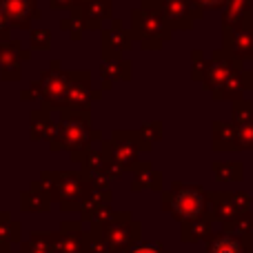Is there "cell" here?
Segmentation results:
<instances>
[{
    "mask_svg": "<svg viewBox=\"0 0 253 253\" xmlns=\"http://www.w3.org/2000/svg\"><path fill=\"white\" fill-rule=\"evenodd\" d=\"M102 142V133L93 129L91 114L74 109H60V120L56 123V133L49 147L53 151H69L71 160L78 162L91 149L93 142Z\"/></svg>",
    "mask_w": 253,
    "mask_h": 253,
    "instance_id": "cell-1",
    "label": "cell"
},
{
    "mask_svg": "<svg viewBox=\"0 0 253 253\" xmlns=\"http://www.w3.org/2000/svg\"><path fill=\"white\" fill-rule=\"evenodd\" d=\"M129 31L133 36V42L149 51L160 49V44L173 36V29L162 13L160 0H142V4L131 11Z\"/></svg>",
    "mask_w": 253,
    "mask_h": 253,
    "instance_id": "cell-2",
    "label": "cell"
},
{
    "mask_svg": "<svg viewBox=\"0 0 253 253\" xmlns=\"http://www.w3.org/2000/svg\"><path fill=\"white\" fill-rule=\"evenodd\" d=\"M102 151L111 162L123 169H133L142 153L151 151L153 144L140 133V129H114L111 138H102Z\"/></svg>",
    "mask_w": 253,
    "mask_h": 253,
    "instance_id": "cell-3",
    "label": "cell"
},
{
    "mask_svg": "<svg viewBox=\"0 0 253 253\" xmlns=\"http://www.w3.org/2000/svg\"><path fill=\"white\" fill-rule=\"evenodd\" d=\"M207 193L200 184H187V182H173L171 191L162 196V207L175 215L178 220H196L207 213Z\"/></svg>",
    "mask_w": 253,
    "mask_h": 253,
    "instance_id": "cell-4",
    "label": "cell"
},
{
    "mask_svg": "<svg viewBox=\"0 0 253 253\" xmlns=\"http://www.w3.org/2000/svg\"><path fill=\"white\" fill-rule=\"evenodd\" d=\"M40 83V109L44 111H53V109H65L67 102V89H69V71L62 69L60 60H51L49 69H44L38 78Z\"/></svg>",
    "mask_w": 253,
    "mask_h": 253,
    "instance_id": "cell-5",
    "label": "cell"
},
{
    "mask_svg": "<svg viewBox=\"0 0 253 253\" xmlns=\"http://www.w3.org/2000/svg\"><path fill=\"white\" fill-rule=\"evenodd\" d=\"M78 165H80V175L84 178V182L93 184V187H107L111 180L120 178V173L125 171L123 167L111 162L102 149H93V147L80 158Z\"/></svg>",
    "mask_w": 253,
    "mask_h": 253,
    "instance_id": "cell-6",
    "label": "cell"
},
{
    "mask_svg": "<svg viewBox=\"0 0 253 253\" xmlns=\"http://www.w3.org/2000/svg\"><path fill=\"white\" fill-rule=\"evenodd\" d=\"M102 98V89H93L91 71L76 69L69 71V89H67L65 109L91 114V102H98Z\"/></svg>",
    "mask_w": 253,
    "mask_h": 253,
    "instance_id": "cell-7",
    "label": "cell"
},
{
    "mask_svg": "<svg viewBox=\"0 0 253 253\" xmlns=\"http://www.w3.org/2000/svg\"><path fill=\"white\" fill-rule=\"evenodd\" d=\"M222 49L242 65L253 60V16L245 18L240 25L222 27Z\"/></svg>",
    "mask_w": 253,
    "mask_h": 253,
    "instance_id": "cell-8",
    "label": "cell"
},
{
    "mask_svg": "<svg viewBox=\"0 0 253 253\" xmlns=\"http://www.w3.org/2000/svg\"><path fill=\"white\" fill-rule=\"evenodd\" d=\"M242 69V62L238 58H233L231 53H227L224 49H218L213 51V56L207 60V71H205V78H202V89L213 93L215 89L222 87V83L233 74V71Z\"/></svg>",
    "mask_w": 253,
    "mask_h": 253,
    "instance_id": "cell-9",
    "label": "cell"
},
{
    "mask_svg": "<svg viewBox=\"0 0 253 253\" xmlns=\"http://www.w3.org/2000/svg\"><path fill=\"white\" fill-rule=\"evenodd\" d=\"M89 184L84 182V178L80 173H74V171H58L56 173V191H53V198H58L65 211L78 209L83 205V198L87 193Z\"/></svg>",
    "mask_w": 253,
    "mask_h": 253,
    "instance_id": "cell-10",
    "label": "cell"
},
{
    "mask_svg": "<svg viewBox=\"0 0 253 253\" xmlns=\"http://www.w3.org/2000/svg\"><path fill=\"white\" fill-rule=\"evenodd\" d=\"M100 44H102V60H114L120 58L125 51L133 47V36L129 29H125L120 18H111L109 25L102 27Z\"/></svg>",
    "mask_w": 253,
    "mask_h": 253,
    "instance_id": "cell-11",
    "label": "cell"
},
{
    "mask_svg": "<svg viewBox=\"0 0 253 253\" xmlns=\"http://www.w3.org/2000/svg\"><path fill=\"white\" fill-rule=\"evenodd\" d=\"M31 58L29 49L22 47L18 38L0 40V78L2 80H20L22 76V62Z\"/></svg>",
    "mask_w": 253,
    "mask_h": 253,
    "instance_id": "cell-12",
    "label": "cell"
},
{
    "mask_svg": "<svg viewBox=\"0 0 253 253\" xmlns=\"http://www.w3.org/2000/svg\"><path fill=\"white\" fill-rule=\"evenodd\" d=\"M162 13H165L167 22L171 25V29H191L193 22L200 20L205 16L200 7L191 2V0H160Z\"/></svg>",
    "mask_w": 253,
    "mask_h": 253,
    "instance_id": "cell-13",
    "label": "cell"
},
{
    "mask_svg": "<svg viewBox=\"0 0 253 253\" xmlns=\"http://www.w3.org/2000/svg\"><path fill=\"white\" fill-rule=\"evenodd\" d=\"M207 200L213 205L215 215L227 222L245 218L251 205V198L247 193H215V196H207Z\"/></svg>",
    "mask_w": 253,
    "mask_h": 253,
    "instance_id": "cell-14",
    "label": "cell"
},
{
    "mask_svg": "<svg viewBox=\"0 0 253 253\" xmlns=\"http://www.w3.org/2000/svg\"><path fill=\"white\" fill-rule=\"evenodd\" d=\"M0 9L7 16L9 25L29 29L31 22L40 18V0H0Z\"/></svg>",
    "mask_w": 253,
    "mask_h": 253,
    "instance_id": "cell-15",
    "label": "cell"
},
{
    "mask_svg": "<svg viewBox=\"0 0 253 253\" xmlns=\"http://www.w3.org/2000/svg\"><path fill=\"white\" fill-rule=\"evenodd\" d=\"M131 60H125V58H114V60H102L100 62V89L102 93L109 91L114 87V83H126L131 80Z\"/></svg>",
    "mask_w": 253,
    "mask_h": 253,
    "instance_id": "cell-16",
    "label": "cell"
},
{
    "mask_svg": "<svg viewBox=\"0 0 253 253\" xmlns=\"http://www.w3.org/2000/svg\"><path fill=\"white\" fill-rule=\"evenodd\" d=\"M78 9L87 29H102V22L111 20L114 2L111 0H89V2L78 4Z\"/></svg>",
    "mask_w": 253,
    "mask_h": 253,
    "instance_id": "cell-17",
    "label": "cell"
},
{
    "mask_svg": "<svg viewBox=\"0 0 253 253\" xmlns=\"http://www.w3.org/2000/svg\"><path fill=\"white\" fill-rule=\"evenodd\" d=\"M133 180H131V189L133 191H160L162 189V173L153 169L151 160H140L138 165L133 167Z\"/></svg>",
    "mask_w": 253,
    "mask_h": 253,
    "instance_id": "cell-18",
    "label": "cell"
},
{
    "mask_svg": "<svg viewBox=\"0 0 253 253\" xmlns=\"http://www.w3.org/2000/svg\"><path fill=\"white\" fill-rule=\"evenodd\" d=\"M213 149L218 153L238 151V133L231 120H213Z\"/></svg>",
    "mask_w": 253,
    "mask_h": 253,
    "instance_id": "cell-19",
    "label": "cell"
},
{
    "mask_svg": "<svg viewBox=\"0 0 253 253\" xmlns=\"http://www.w3.org/2000/svg\"><path fill=\"white\" fill-rule=\"evenodd\" d=\"M53 133H56V120L51 118V111L34 109L29 114V135L31 140H47L51 142Z\"/></svg>",
    "mask_w": 253,
    "mask_h": 253,
    "instance_id": "cell-20",
    "label": "cell"
},
{
    "mask_svg": "<svg viewBox=\"0 0 253 253\" xmlns=\"http://www.w3.org/2000/svg\"><path fill=\"white\" fill-rule=\"evenodd\" d=\"M245 91L247 89H245V83H242V69H238V71H233V74L222 83V87L215 89L211 96H213V100L238 102V100H242Z\"/></svg>",
    "mask_w": 253,
    "mask_h": 253,
    "instance_id": "cell-21",
    "label": "cell"
},
{
    "mask_svg": "<svg viewBox=\"0 0 253 253\" xmlns=\"http://www.w3.org/2000/svg\"><path fill=\"white\" fill-rule=\"evenodd\" d=\"M253 13V0H229L222 9V27L240 25Z\"/></svg>",
    "mask_w": 253,
    "mask_h": 253,
    "instance_id": "cell-22",
    "label": "cell"
},
{
    "mask_svg": "<svg viewBox=\"0 0 253 253\" xmlns=\"http://www.w3.org/2000/svg\"><path fill=\"white\" fill-rule=\"evenodd\" d=\"M49 202H51V196H49L38 182H34L22 193V207H25L27 211H47Z\"/></svg>",
    "mask_w": 253,
    "mask_h": 253,
    "instance_id": "cell-23",
    "label": "cell"
},
{
    "mask_svg": "<svg viewBox=\"0 0 253 253\" xmlns=\"http://www.w3.org/2000/svg\"><path fill=\"white\" fill-rule=\"evenodd\" d=\"M213 173L220 182H233V180L238 182V180H242L245 165H242V160H215Z\"/></svg>",
    "mask_w": 253,
    "mask_h": 253,
    "instance_id": "cell-24",
    "label": "cell"
},
{
    "mask_svg": "<svg viewBox=\"0 0 253 253\" xmlns=\"http://www.w3.org/2000/svg\"><path fill=\"white\" fill-rule=\"evenodd\" d=\"M207 253H245V247H242V240L238 236H220L215 240H211L209 251Z\"/></svg>",
    "mask_w": 253,
    "mask_h": 253,
    "instance_id": "cell-25",
    "label": "cell"
},
{
    "mask_svg": "<svg viewBox=\"0 0 253 253\" xmlns=\"http://www.w3.org/2000/svg\"><path fill=\"white\" fill-rule=\"evenodd\" d=\"M60 27L67 31V34H69V38H74V40H80V38H83V34L87 31V27H84L83 16H80V9L78 7H74L69 11V16L62 18Z\"/></svg>",
    "mask_w": 253,
    "mask_h": 253,
    "instance_id": "cell-26",
    "label": "cell"
},
{
    "mask_svg": "<svg viewBox=\"0 0 253 253\" xmlns=\"http://www.w3.org/2000/svg\"><path fill=\"white\" fill-rule=\"evenodd\" d=\"M238 133V151H253V120L247 123H233Z\"/></svg>",
    "mask_w": 253,
    "mask_h": 253,
    "instance_id": "cell-27",
    "label": "cell"
},
{
    "mask_svg": "<svg viewBox=\"0 0 253 253\" xmlns=\"http://www.w3.org/2000/svg\"><path fill=\"white\" fill-rule=\"evenodd\" d=\"M29 44H31V49H38V51H49V49H51V31L49 29H31Z\"/></svg>",
    "mask_w": 253,
    "mask_h": 253,
    "instance_id": "cell-28",
    "label": "cell"
},
{
    "mask_svg": "<svg viewBox=\"0 0 253 253\" xmlns=\"http://www.w3.org/2000/svg\"><path fill=\"white\" fill-rule=\"evenodd\" d=\"M247 120H253V105L242 98L231 107V123H247Z\"/></svg>",
    "mask_w": 253,
    "mask_h": 253,
    "instance_id": "cell-29",
    "label": "cell"
},
{
    "mask_svg": "<svg viewBox=\"0 0 253 253\" xmlns=\"http://www.w3.org/2000/svg\"><path fill=\"white\" fill-rule=\"evenodd\" d=\"M209 231V215H200V218L196 220H189L187 227H184V238H193V236H205V233Z\"/></svg>",
    "mask_w": 253,
    "mask_h": 253,
    "instance_id": "cell-30",
    "label": "cell"
},
{
    "mask_svg": "<svg viewBox=\"0 0 253 253\" xmlns=\"http://www.w3.org/2000/svg\"><path fill=\"white\" fill-rule=\"evenodd\" d=\"M191 60H193V65H191V78L198 80V83H202V78H205V71H207V60H209V58H207L205 53L200 51V49H193Z\"/></svg>",
    "mask_w": 253,
    "mask_h": 253,
    "instance_id": "cell-31",
    "label": "cell"
},
{
    "mask_svg": "<svg viewBox=\"0 0 253 253\" xmlns=\"http://www.w3.org/2000/svg\"><path fill=\"white\" fill-rule=\"evenodd\" d=\"M140 133H142L151 144L158 142V140L162 138V123H160V120H151V123L140 126Z\"/></svg>",
    "mask_w": 253,
    "mask_h": 253,
    "instance_id": "cell-32",
    "label": "cell"
},
{
    "mask_svg": "<svg viewBox=\"0 0 253 253\" xmlns=\"http://www.w3.org/2000/svg\"><path fill=\"white\" fill-rule=\"evenodd\" d=\"M40 96H42V91H40V83H38V80H31V83L20 91L22 100H38Z\"/></svg>",
    "mask_w": 253,
    "mask_h": 253,
    "instance_id": "cell-33",
    "label": "cell"
},
{
    "mask_svg": "<svg viewBox=\"0 0 253 253\" xmlns=\"http://www.w3.org/2000/svg\"><path fill=\"white\" fill-rule=\"evenodd\" d=\"M191 2L205 11V9H224V4H227L229 0H191Z\"/></svg>",
    "mask_w": 253,
    "mask_h": 253,
    "instance_id": "cell-34",
    "label": "cell"
},
{
    "mask_svg": "<svg viewBox=\"0 0 253 253\" xmlns=\"http://www.w3.org/2000/svg\"><path fill=\"white\" fill-rule=\"evenodd\" d=\"M49 2L56 11H71L74 7H78V0H49Z\"/></svg>",
    "mask_w": 253,
    "mask_h": 253,
    "instance_id": "cell-35",
    "label": "cell"
},
{
    "mask_svg": "<svg viewBox=\"0 0 253 253\" xmlns=\"http://www.w3.org/2000/svg\"><path fill=\"white\" fill-rule=\"evenodd\" d=\"M9 38H11V25H9L7 16L0 9V40H9Z\"/></svg>",
    "mask_w": 253,
    "mask_h": 253,
    "instance_id": "cell-36",
    "label": "cell"
},
{
    "mask_svg": "<svg viewBox=\"0 0 253 253\" xmlns=\"http://www.w3.org/2000/svg\"><path fill=\"white\" fill-rule=\"evenodd\" d=\"M251 65H242V83H245V89H253V60H249Z\"/></svg>",
    "mask_w": 253,
    "mask_h": 253,
    "instance_id": "cell-37",
    "label": "cell"
},
{
    "mask_svg": "<svg viewBox=\"0 0 253 253\" xmlns=\"http://www.w3.org/2000/svg\"><path fill=\"white\" fill-rule=\"evenodd\" d=\"M131 253H162L160 249H156V247H138V249H133V251H131Z\"/></svg>",
    "mask_w": 253,
    "mask_h": 253,
    "instance_id": "cell-38",
    "label": "cell"
},
{
    "mask_svg": "<svg viewBox=\"0 0 253 253\" xmlns=\"http://www.w3.org/2000/svg\"><path fill=\"white\" fill-rule=\"evenodd\" d=\"M83 2H89V0H78V4H83Z\"/></svg>",
    "mask_w": 253,
    "mask_h": 253,
    "instance_id": "cell-39",
    "label": "cell"
}]
</instances>
